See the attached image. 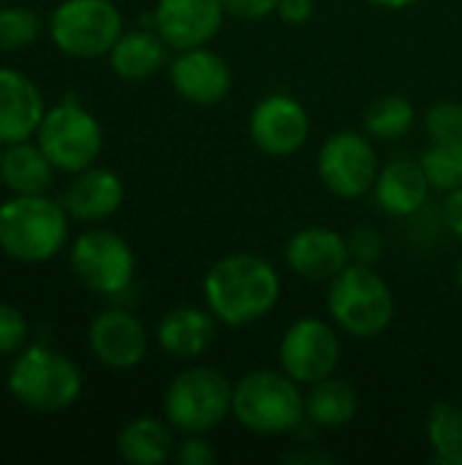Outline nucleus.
<instances>
[{
	"label": "nucleus",
	"mask_w": 462,
	"mask_h": 465,
	"mask_svg": "<svg viewBox=\"0 0 462 465\" xmlns=\"http://www.w3.org/2000/svg\"><path fill=\"white\" fill-rule=\"evenodd\" d=\"M283 281L272 262L259 253H226L210 264L202 281L204 305L223 327H251L280 302Z\"/></svg>",
	"instance_id": "nucleus-1"
},
{
	"label": "nucleus",
	"mask_w": 462,
	"mask_h": 465,
	"mask_svg": "<svg viewBox=\"0 0 462 465\" xmlns=\"http://www.w3.org/2000/svg\"><path fill=\"white\" fill-rule=\"evenodd\" d=\"M68 210L46 193H11L0 202V251L19 264H44L68 242Z\"/></svg>",
	"instance_id": "nucleus-2"
},
{
	"label": "nucleus",
	"mask_w": 462,
	"mask_h": 465,
	"mask_svg": "<svg viewBox=\"0 0 462 465\" xmlns=\"http://www.w3.org/2000/svg\"><path fill=\"white\" fill-rule=\"evenodd\" d=\"M5 387L16 403L30 411L57 414L71 409L82 395V371L63 351L35 343L14 354Z\"/></svg>",
	"instance_id": "nucleus-3"
},
{
	"label": "nucleus",
	"mask_w": 462,
	"mask_h": 465,
	"mask_svg": "<svg viewBox=\"0 0 462 465\" xmlns=\"http://www.w3.org/2000/svg\"><path fill=\"white\" fill-rule=\"evenodd\" d=\"M231 417L256 436H286L302 428L305 392L283 371H251L234 381Z\"/></svg>",
	"instance_id": "nucleus-4"
},
{
	"label": "nucleus",
	"mask_w": 462,
	"mask_h": 465,
	"mask_svg": "<svg viewBox=\"0 0 462 465\" xmlns=\"http://www.w3.org/2000/svg\"><path fill=\"white\" fill-rule=\"evenodd\" d=\"M327 311L340 332L370 341L392 327L398 302L389 283L370 264L351 262L329 281Z\"/></svg>",
	"instance_id": "nucleus-5"
},
{
	"label": "nucleus",
	"mask_w": 462,
	"mask_h": 465,
	"mask_svg": "<svg viewBox=\"0 0 462 465\" xmlns=\"http://www.w3.org/2000/svg\"><path fill=\"white\" fill-rule=\"evenodd\" d=\"M231 395L234 381H229L223 371L193 365L169 381L163 392V417L182 436L210 433L231 417Z\"/></svg>",
	"instance_id": "nucleus-6"
},
{
	"label": "nucleus",
	"mask_w": 462,
	"mask_h": 465,
	"mask_svg": "<svg viewBox=\"0 0 462 465\" xmlns=\"http://www.w3.org/2000/svg\"><path fill=\"white\" fill-rule=\"evenodd\" d=\"M35 142L57 172L76 174L101 158L103 128L98 117L87 106H82L74 93H68L60 104L46 109L35 131Z\"/></svg>",
	"instance_id": "nucleus-7"
},
{
	"label": "nucleus",
	"mask_w": 462,
	"mask_h": 465,
	"mask_svg": "<svg viewBox=\"0 0 462 465\" xmlns=\"http://www.w3.org/2000/svg\"><path fill=\"white\" fill-rule=\"evenodd\" d=\"M52 44L76 60H95L112 52L123 35V14L112 0H60L49 14Z\"/></svg>",
	"instance_id": "nucleus-8"
},
{
	"label": "nucleus",
	"mask_w": 462,
	"mask_h": 465,
	"mask_svg": "<svg viewBox=\"0 0 462 465\" xmlns=\"http://www.w3.org/2000/svg\"><path fill=\"white\" fill-rule=\"evenodd\" d=\"M68 264L76 281L101 294L120 297L131 289L136 275V256L125 237L109 229L82 232L68 251Z\"/></svg>",
	"instance_id": "nucleus-9"
},
{
	"label": "nucleus",
	"mask_w": 462,
	"mask_h": 465,
	"mask_svg": "<svg viewBox=\"0 0 462 465\" xmlns=\"http://www.w3.org/2000/svg\"><path fill=\"white\" fill-rule=\"evenodd\" d=\"M378 169V150L365 131H335L321 142L316 155L319 180L338 199H359L370 193Z\"/></svg>",
	"instance_id": "nucleus-10"
},
{
	"label": "nucleus",
	"mask_w": 462,
	"mask_h": 465,
	"mask_svg": "<svg viewBox=\"0 0 462 465\" xmlns=\"http://www.w3.org/2000/svg\"><path fill=\"white\" fill-rule=\"evenodd\" d=\"M278 362L280 371L289 373L302 387L335 376V368L340 362L338 327L319 316L297 319L280 338Z\"/></svg>",
	"instance_id": "nucleus-11"
},
{
	"label": "nucleus",
	"mask_w": 462,
	"mask_h": 465,
	"mask_svg": "<svg viewBox=\"0 0 462 465\" xmlns=\"http://www.w3.org/2000/svg\"><path fill=\"white\" fill-rule=\"evenodd\" d=\"M248 136L264 155H294L308 144L310 114L300 98L289 93H270L253 106L248 117Z\"/></svg>",
	"instance_id": "nucleus-12"
},
{
	"label": "nucleus",
	"mask_w": 462,
	"mask_h": 465,
	"mask_svg": "<svg viewBox=\"0 0 462 465\" xmlns=\"http://www.w3.org/2000/svg\"><path fill=\"white\" fill-rule=\"evenodd\" d=\"M166 71L174 93L193 106H215L226 101L234 84L229 63L207 44L180 49L169 60Z\"/></svg>",
	"instance_id": "nucleus-13"
},
{
	"label": "nucleus",
	"mask_w": 462,
	"mask_h": 465,
	"mask_svg": "<svg viewBox=\"0 0 462 465\" xmlns=\"http://www.w3.org/2000/svg\"><path fill=\"white\" fill-rule=\"evenodd\" d=\"M87 349L103 368L131 371L147 357L150 335L133 313L123 308H106L95 313L87 327Z\"/></svg>",
	"instance_id": "nucleus-14"
},
{
	"label": "nucleus",
	"mask_w": 462,
	"mask_h": 465,
	"mask_svg": "<svg viewBox=\"0 0 462 465\" xmlns=\"http://www.w3.org/2000/svg\"><path fill=\"white\" fill-rule=\"evenodd\" d=\"M283 262L302 281L329 283L351 264L349 240L329 226H305L286 240Z\"/></svg>",
	"instance_id": "nucleus-15"
},
{
	"label": "nucleus",
	"mask_w": 462,
	"mask_h": 465,
	"mask_svg": "<svg viewBox=\"0 0 462 465\" xmlns=\"http://www.w3.org/2000/svg\"><path fill=\"white\" fill-rule=\"evenodd\" d=\"M223 19V0H158L152 8V27L174 52L210 44Z\"/></svg>",
	"instance_id": "nucleus-16"
},
{
	"label": "nucleus",
	"mask_w": 462,
	"mask_h": 465,
	"mask_svg": "<svg viewBox=\"0 0 462 465\" xmlns=\"http://www.w3.org/2000/svg\"><path fill=\"white\" fill-rule=\"evenodd\" d=\"M44 114L41 87L25 71L0 65V144L33 139Z\"/></svg>",
	"instance_id": "nucleus-17"
},
{
	"label": "nucleus",
	"mask_w": 462,
	"mask_h": 465,
	"mask_svg": "<svg viewBox=\"0 0 462 465\" xmlns=\"http://www.w3.org/2000/svg\"><path fill=\"white\" fill-rule=\"evenodd\" d=\"M125 199V185L117 172L106 166H87L74 174L63 193V204L74 221L98 223L112 218Z\"/></svg>",
	"instance_id": "nucleus-18"
},
{
	"label": "nucleus",
	"mask_w": 462,
	"mask_h": 465,
	"mask_svg": "<svg viewBox=\"0 0 462 465\" xmlns=\"http://www.w3.org/2000/svg\"><path fill=\"white\" fill-rule=\"evenodd\" d=\"M218 324L221 322L210 313L207 305H180L161 316L155 327V341L161 351L174 360H196L212 346Z\"/></svg>",
	"instance_id": "nucleus-19"
},
{
	"label": "nucleus",
	"mask_w": 462,
	"mask_h": 465,
	"mask_svg": "<svg viewBox=\"0 0 462 465\" xmlns=\"http://www.w3.org/2000/svg\"><path fill=\"white\" fill-rule=\"evenodd\" d=\"M433 185L419 161L398 158L378 169L373 196L376 204L392 218H414L430 196Z\"/></svg>",
	"instance_id": "nucleus-20"
},
{
	"label": "nucleus",
	"mask_w": 462,
	"mask_h": 465,
	"mask_svg": "<svg viewBox=\"0 0 462 465\" xmlns=\"http://www.w3.org/2000/svg\"><path fill=\"white\" fill-rule=\"evenodd\" d=\"M112 71L125 82H144L169 65V44L158 35L155 27L123 30L106 54Z\"/></svg>",
	"instance_id": "nucleus-21"
},
{
	"label": "nucleus",
	"mask_w": 462,
	"mask_h": 465,
	"mask_svg": "<svg viewBox=\"0 0 462 465\" xmlns=\"http://www.w3.org/2000/svg\"><path fill=\"white\" fill-rule=\"evenodd\" d=\"M174 428L158 417H136L125 422L114 439L117 455L131 465H161L166 460H174Z\"/></svg>",
	"instance_id": "nucleus-22"
},
{
	"label": "nucleus",
	"mask_w": 462,
	"mask_h": 465,
	"mask_svg": "<svg viewBox=\"0 0 462 465\" xmlns=\"http://www.w3.org/2000/svg\"><path fill=\"white\" fill-rule=\"evenodd\" d=\"M357 411H359V395L346 379L327 376L308 387L305 417L313 428L340 430L354 422Z\"/></svg>",
	"instance_id": "nucleus-23"
},
{
	"label": "nucleus",
	"mask_w": 462,
	"mask_h": 465,
	"mask_svg": "<svg viewBox=\"0 0 462 465\" xmlns=\"http://www.w3.org/2000/svg\"><path fill=\"white\" fill-rule=\"evenodd\" d=\"M54 163L38 147V142H16L5 144L0 180L11 193H46L54 180Z\"/></svg>",
	"instance_id": "nucleus-24"
},
{
	"label": "nucleus",
	"mask_w": 462,
	"mask_h": 465,
	"mask_svg": "<svg viewBox=\"0 0 462 465\" xmlns=\"http://www.w3.org/2000/svg\"><path fill=\"white\" fill-rule=\"evenodd\" d=\"M417 123V109L406 95H381L365 109V134L373 142L403 139Z\"/></svg>",
	"instance_id": "nucleus-25"
},
{
	"label": "nucleus",
	"mask_w": 462,
	"mask_h": 465,
	"mask_svg": "<svg viewBox=\"0 0 462 465\" xmlns=\"http://www.w3.org/2000/svg\"><path fill=\"white\" fill-rule=\"evenodd\" d=\"M428 444L433 460L441 465H462V409L438 401L428 414Z\"/></svg>",
	"instance_id": "nucleus-26"
},
{
	"label": "nucleus",
	"mask_w": 462,
	"mask_h": 465,
	"mask_svg": "<svg viewBox=\"0 0 462 465\" xmlns=\"http://www.w3.org/2000/svg\"><path fill=\"white\" fill-rule=\"evenodd\" d=\"M433 191H455L462 185V142H430L419 158Z\"/></svg>",
	"instance_id": "nucleus-27"
},
{
	"label": "nucleus",
	"mask_w": 462,
	"mask_h": 465,
	"mask_svg": "<svg viewBox=\"0 0 462 465\" xmlns=\"http://www.w3.org/2000/svg\"><path fill=\"white\" fill-rule=\"evenodd\" d=\"M41 16L27 5H0V52H19L38 41Z\"/></svg>",
	"instance_id": "nucleus-28"
},
{
	"label": "nucleus",
	"mask_w": 462,
	"mask_h": 465,
	"mask_svg": "<svg viewBox=\"0 0 462 465\" xmlns=\"http://www.w3.org/2000/svg\"><path fill=\"white\" fill-rule=\"evenodd\" d=\"M425 134L430 142H462V104L438 101L425 112Z\"/></svg>",
	"instance_id": "nucleus-29"
},
{
	"label": "nucleus",
	"mask_w": 462,
	"mask_h": 465,
	"mask_svg": "<svg viewBox=\"0 0 462 465\" xmlns=\"http://www.w3.org/2000/svg\"><path fill=\"white\" fill-rule=\"evenodd\" d=\"M27 335H30V324L25 313L11 302H0V357L19 354L27 343Z\"/></svg>",
	"instance_id": "nucleus-30"
},
{
	"label": "nucleus",
	"mask_w": 462,
	"mask_h": 465,
	"mask_svg": "<svg viewBox=\"0 0 462 465\" xmlns=\"http://www.w3.org/2000/svg\"><path fill=\"white\" fill-rule=\"evenodd\" d=\"M346 240H349L351 262H357V264H370V267H376V264L381 262V256H384V248H387L381 232L373 229V226H368V223L354 226V229L346 234Z\"/></svg>",
	"instance_id": "nucleus-31"
},
{
	"label": "nucleus",
	"mask_w": 462,
	"mask_h": 465,
	"mask_svg": "<svg viewBox=\"0 0 462 465\" xmlns=\"http://www.w3.org/2000/svg\"><path fill=\"white\" fill-rule=\"evenodd\" d=\"M174 460L180 465H212L218 460V452H215L212 441L207 439V433H188L177 444Z\"/></svg>",
	"instance_id": "nucleus-32"
},
{
	"label": "nucleus",
	"mask_w": 462,
	"mask_h": 465,
	"mask_svg": "<svg viewBox=\"0 0 462 465\" xmlns=\"http://www.w3.org/2000/svg\"><path fill=\"white\" fill-rule=\"evenodd\" d=\"M280 0H223L226 16L245 19V22H259L267 16H275Z\"/></svg>",
	"instance_id": "nucleus-33"
},
{
	"label": "nucleus",
	"mask_w": 462,
	"mask_h": 465,
	"mask_svg": "<svg viewBox=\"0 0 462 465\" xmlns=\"http://www.w3.org/2000/svg\"><path fill=\"white\" fill-rule=\"evenodd\" d=\"M441 221H444L447 232L462 242V185L447 193V199L441 204Z\"/></svg>",
	"instance_id": "nucleus-34"
},
{
	"label": "nucleus",
	"mask_w": 462,
	"mask_h": 465,
	"mask_svg": "<svg viewBox=\"0 0 462 465\" xmlns=\"http://www.w3.org/2000/svg\"><path fill=\"white\" fill-rule=\"evenodd\" d=\"M275 16L286 25H305L313 16V0H280Z\"/></svg>",
	"instance_id": "nucleus-35"
},
{
	"label": "nucleus",
	"mask_w": 462,
	"mask_h": 465,
	"mask_svg": "<svg viewBox=\"0 0 462 465\" xmlns=\"http://www.w3.org/2000/svg\"><path fill=\"white\" fill-rule=\"evenodd\" d=\"M368 3L376 5V8H387V11H403V8L417 5L419 0H368Z\"/></svg>",
	"instance_id": "nucleus-36"
},
{
	"label": "nucleus",
	"mask_w": 462,
	"mask_h": 465,
	"mask_svg": "<svg viewBox=\"0 0 462 465\" xmlns=\"http://www.w3.org/2000/svg\"><path fill=\"white\" fill-rule=\"evenodd\" d=\"M455 286H457V292L462 294V259L457 262V267H455Z\"/></svg>",
	"instance_id": "nucleus-37"
},
{
	"label": "nucleus",
	"mask_w": 462,
	"mask_h": 465,
	"mask_svg": "<svg viewBox=\"0 0 462 465\" xmlns=\"http://www.w3.org/2000/svg\"><path fill=\"white\" fill-rule=\"evenodd\" d=\"M3 153H5V144H0V166H3Z\"/></svg>",
	"instance_id": "nucleus-38"
},
{
	"label": "nucleus",
	"mask_w": 462,
	"mask_h": 465,
	"mask_svg": "<svg viewBox=\"0 0 462 465\" xmlns=\"http://www.w3.org/2000/svg\"><path fill=\"white\" fill-rule=\"evenodd\" d=\"M0 5H3V3H0Z\"/></svg>",
	"instance_id": "nucleus-39"
}]
</instances>
